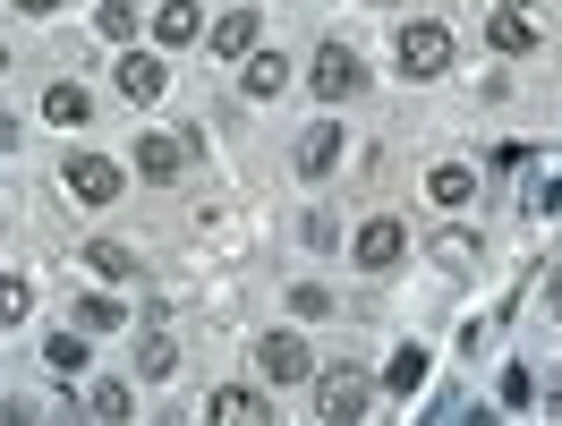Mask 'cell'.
<instances>
[{"label": "cell", "instance_id": "obj_1", "mask_svg": "<svg viewBox=\"0 0 562 426\" xmlns=\"http://www.w3.org/2000/svg\"><path fill=\"white\" fill-rule=\"evenodd\" d=\"M367 375H358V367H324L316 375V426H358L367 418Z\"/></svg>", "mask_w": 562, "mask_h": 426}, {"label": "cell", "instance_id": "obj_2", "mask_svg": "<svg viewBox=\"0 0 562 426\" xmlns=\"http://www.w3.org/2000/svg\"><path fill=\"white\" fill-rule=\"evenodd\" d=\"M256 375H265V384H307L316 358H307L299 333H265V341H256Z\"/></svg>", "mask_w": 562, "mask_h": 426}, {"label": "cell", "instance_id": "obj_3", "mask_svg": "<svg viewBox=\"0 0 562 426\" xmlns=\"http://www.w3.org/2000/svg\"><path fill=\"white\" fill-rule=\"evenodd\" d=\"M358 273H392V265H401V256H409V231H401V222H392V213H375V222H367V231H358Z\"/></svg>", "mask_w": 562, "mask_h": 426}, {"label": "cell", "instance_id": "obj_4", "mask_svg": "<svg viewBox=\"0 0 562 426\" xmlns=\"http://www.w3.org/2000/svg\"><path fill=\"white\" fill-rule=\"evenodd\" d=\"M401 69L409 77H443L452 69V35H443L435 18H426V26H401Z\"/></svg>", "mask_w": 562, "mask_h": 426}, {"label": "cell", "instance_id": "obj_5", "mask_svg": "<svg viewBox=\"0 0 562 426\" xmlns=\"http://www.w3.org/2000/svg\"><path fill=\"white\" fill-rule=\"evenodd\" d=\"M358 86H367V60H358L350 43H324V52H316V94H324V103H350Z\"/></svg>", "mask_w": 562, "mask_h": 426}, {"label": "cell", "instance_id": "obj_6", "mask_svg": "<svg viewBox=\"0 0 562 426\" xmlns=\"http://www.w3.org/2000/svg\"><path fill=\"white\" fill-rule=\"evenodd\" d=\"M205 418L213 426H273V410H265V392H256V384H213Z\"/></svg>", "mask_w": 562, "mask_h": 426}, {"label": "cell", "instance_id": "obj_7", "mask_svg": "<svg viewBox=\"0 0 562 426\" xmlns=\"http://www.w3.org/2000/svg\"><path fill=\"white\" fill-rule=\"evenodd\" d=\"M69 197L111 205V197H120V162H103V154H69Z\"/></svg>", "mask_w": 562, "mask_h": 426}, {"label": "cell", "instance_id": "obj_8", "mask_svg": "<svg viewBox=\"0 0 562 426\" xmlns=\"http://www.w3.org/2000/svg\"><path fill=\"white\" fill-rule=\"evenodd\" d=\"M256 35H265V26H256V9L213 18V52H222V60H256Z\"/></svg>", "mask_w": 562, "mask_h": 426}, {"label": "cell", "instance_id": "obj_9", "mask_svg": "<svg viewBox=\"0 0 562 426\" xmlns=\"http://www.w3.org/2000/svg\"><path fill=\"white\" fill-rule=\"evenodd\" d=\"M162 86H171V69H162L154 52H128V60H120V94H128V103H154Z\"/></svg>", "mask_w": 562, "mask_h": 426}, {"label": "cell", "instance_id": "obj_10", "mask_svg": "<svg viewBox=\"0 0 562 426\" xmlns=\"http://www.w3.org/2000/svg\"><path fill=\"white\" fill-rule=\"evenodd\" d=\"M188 171V137H137V179H179Z\"/></svg>", "mask_w": 562, "mask_h": 426}, {"label": "cell", "instance_id": "obj_11", "mask_svg": "<svg viewBox=\"0 0 562 426\" xmlns=\"http://www.w3.org/2000/svg\"><path fill=\"white\" fill-rule=\"evenodd\" d=\"M333 162H341V128H333V120H316V128L299 137V171H307V179H324Z\"/></svg>", "mask_w": 562, "mask_h": 426}, {"label": "cell", "instance_id": "obj_12", "mask_svg": "<svg viewBox=\"0 0 562 426\" xmlns=\"http://www.w3.org/2000/svg\"><path fill=\"white\" fill-rule=\"evenodd\" d=\"M154 35H162V43H196V35H205L196 0H162V9H154Z\"/></svg>", "mask_w": 562, "mask_h": 426}, {"label": "cell", "instance_id": "obj_13", "mask_svg": "<svg viewBox=\"0 0 562 426\" xmlns=\"http://www.w3.org/2000/svg\"><path fill=\"white\" fill-rule=\"evenodd\" d=\"M43 367H52V375H86V333H52V341H43Z\"/></svg>", "mask_w": 562, "mask_h": 426}, {"label": "cell", "instance_id": "obj_14", "mask_svg": "<svg viewBox=\"0 0 562 426\" xmlns=\"http://www.w3.org/2000/svg\"><path fill=\"white\" fill-rule=\"evenodd\" d=\"M77 333H86V341H103V333H120V324H128V316H120V299H77Z\"/></svg>", "mask_w": 562, "mask_h": 426}, {"label": "cell", "instance_id": "obj_15", "mask_svg": "<svg viewBox=\"0 0 562 426\" xmlns=\"http://www.w3.org/2000/svg\"><path fill=\"white\" fill-rule=\"evenodd\" d=\"M43 120H52V128H86V86H52V94H43Z\"/></svg>", "mask_w": 562, "mask_h": 426}, {"label": "cell", "instance_id": "obj_16", "mask_svg": "<svg viewBox=\"0 0 562 426\" xmlns=\"http://www.w3.org/2000/svg\"><path fill=\"white\" fill-rule=\"evenodd\" d=\"M426 197H435V205H469V197H477V171H460V162H443V171L426 179Z\"/></svg>", "mask_w": 562, "mask_h": 426}, {"label": "cell", "instance_id": "obj_17", "mask_svg": "<svg viewBox=\"0 0 562 426\" xmlns=\"http://www.w3.org/2000/svg\"><path fill=\"white\" fill-rule=\"evenodd\" d=\"M86 265H94L103 282H128V273H137V256L120 248V239H94V248H86Z\"/></svg>", "mask_w": 562, "mask_h": 426}, {"label": "cell", "instance_id": "obj_18", "mask_svg": "<svg viewBox=\"0 0 562 426\" xmlns=\"http://www.w3.org/2000/svg\"><path fill=\"white\" fill-rule=\"evenodd\" d=\"M86 410H94L103 426H128V410H137V401H128V384H94V392H86Z\"/></svg>", "mask_w": 562, "mask_h": 426}, {"label": "cell", "instance_id": "obj_19", "mask_svg": "<svg viewBox=\"0 0 562 426\" xmlns=\"http://www.w3.org/2000/svg\"><path fill=\"white\" fill-rule=\"evenodd\" d=\"M486 43H494V52H528V43H537V26L503 9V18H486Z\"/></svg>", "mask_w": 562, "mask_h": 426}, {"label": "cell", "instance_id": "obj_20", "mask_svg": "<svg viewBox=\"0 0 562 426\" xmlns=\"http://www.w3.org/2000/svg\"><path fill=\"white\" fill-rule=\"evenodd\" d=\"M94 26H103L111 43H137V0H103V9H94Z\"/></svg>", "mask_w": 562, "mask_h": 426}, {"label": "cell", "instance_id": "obj_21", "mask_svg": "<svg viewBox=\"0 0 562 426\" xmlns=\"http://www.w3.org/2000/svg\"><path fill=\"white\" fill-rule=\"evenodd\" d=\"M171 367H179V350L162 341V333H145V350H137V375H145V384H162Z\"/></svg>", "mask_w": 562, "mask_h": 426}, {"label": "cell", "instance_id": "obj_22", "mask_svg": "<svg viewBox=\"0 0 562 426\" xmlns=\"http://www.w3.org/2000/svg\"><path fill=\"white\" fill-rule=\"evenodd\" d=\"M281 77H290V60H281V52H256V60H247V94H281Z\"/></svg>", "mask_w": 562, "mask_h": 426}, {"label": "cell", "instance_id": "obj_23", "mask_svg": "<svg viewBox=\"0 0 562 426\" xmlns=\"http://www.w3.org/2000/svg\"><path fill=\"white\" fill-rule=\"evenodd\" d=\"M384 384H392V392H418V384H426V350H401V358L384 367Z\"/></svg>", "mask_w": 562, "mask_h": 426}, {"label": "cell", "instance_id": "obj_24", "mask_svg": "<svg viewBox=\"0 0 562 426\" xmlns=\"http://www.w3.org/2000/svg\"><path fill=\"white\" fill-rule=\"evenodd\" d=\"M435 256H443L452 273H469V265H477V239H469V231H443V239H435Z\"/></svg>", "mask_w": 562, "mask_h": 426}, {"label": "cell", "instance_id": "obj_25", "mask_svg": "<svg viewBox=\"0 0 562 426\" xmlns=\"http://www.w3.org/2000/svg\"><path fill=\"white\" fill-rule=\"evenodd\" d=\"M26 307H35V290H26V282H0V324H18Z\"/></svg>", "mask_w": 562, "mask_h": 426}, {"label": "cell", "instance_id": "obj_26", "mask_svg": "<svg viewBox=\"0 0 562 426\" xmlns=\"http://www.w3.org/2000/svg\"><path fill=\"white\" fill-rule=\"evenodd\" d=\"M0 426H35V410L26 401H0Z\"/></svg>", "mask_w": 562, "mask_h": 426}, {"label": "cell", "instance_id": "obj_27", "mask_svg": "<svg viewBox=\"0 0 562 426\" xmlns=\"http://www.w3.org/2000/svg\"><path fill=\"white\" fill-rule=\"evenodd\" d=\"M9 145H18V120H9V111H0V154H9Z\"/></svg>", "mask_w": 562, "mask_h": 426}, {"label": "cell", "instance_id": "obj_28", "mask_svg": "<svg viewBox=\"0 0 562 426\" xmlns=\"http://www.w3.org/2000/svg\"><path fill=\"white\" fill-rule=\"evenodd\" d=\"M503 9H512V18H520V9H537V0H503Z\"/></svg>", "mask_w": 562, "mask_h": 426}, {"label": "cell", "instance_id": "obj_29", "mask_svg": "<svg viewBox=\"0 0 562 426\" xmlns=\"http://www.w3.org/2000/svg\"><path fill=\"white\" fill-rule=\"evenodd\" d=\"M18 9H60V0H18Z\"/></svg>", "mask_w": 562, "mask_h": 426}, {"label": "cell", "instance_id": "obj_30", "mask_svg": "<svg viewBox=\"0 0 562 426\" xmlns=\"http://www.w3.org/2000/svg\"><path fill=\"white\" fill-rule=\"evenodd\" d=\"M554 316H562V282H554Z\"/></svg>", "mask_w": 562, "mask_h": 426}, {"label": "cell", "instance_id": "obj_31", "mask_svg": "<svg viewBox=\"0 0 562 426\" xmlns=\"http://www.w3.org/2000/svg\"><path fill=\"white\" fill-rule=\"evenodd\" d=\"M0 77H9V52H0Z\"/></svg>", "mask_w": 562, "mask_h": 426}]
</instances>
